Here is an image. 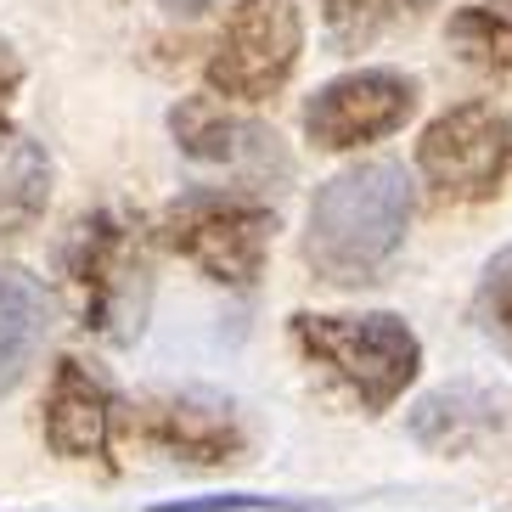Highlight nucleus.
<instances>
[{"instance_id": "obj_11", "label": "nucleus", "mask_w": 512, "mask_h": 512, "mask_svg": "<svg viewBox=\"0 0 512 512\" xmlns=\"http://www.w3.org/2000/svg\"><path fill=\"white\" fill-rule=\"evenodd\" d=\"M51 332V293L23 265H0V400L29 377Z\"/></svg>"}, {"instance_id": "obj_17", "label": "nucleus", "mask_w": 512, "mask_h": 512, "mask_svg": "<svg viewBox=\"0 0 512 512\" xmlns=\"http://www.w3.org/2000/svg\"><path fill=\"white\" fill-rule=\"evenodd\" d=\"M23 85V68H17V57L6 46H0V130H6V102H12V91Z\"/></svg>"}, {"instance_id": "obj_7", "label": "nucleus", "mask_w": 512, "mask_h": 512, "mask_svg": "<svg viewBox=\"0 0 512 512\" xmlns=\"http://www.w3.org/2000/svg\"><path fill=\"white\" fill-rule=\"evenodd\" d=\"M512 169V113L496 102L445 107L417 136V181L439 203H484Z\"/></svg>"}, {"instance_id": "obj_12", "label": "nucleus", "mask_w": 512, "mask_h": 512, "mask_svg": "<svg viewBox=\"0 0 512 512\" xmlns=\"http://www.w3.org/2000/svg\"><path fill=\"white\" fill-rule=\"evenodd\" d=\"M46 186H51L46 152L6 124L0 130V237L23 231L34 214L46 209Z\"/></svg>"}, {"instance_id": "obj_6", "label": "nucleus", "mask_w": 512, "mask_h": 512, "mask_svg": "<svg viewBox=\"0 0 512 512\" xmlns=\"http://www.w3.org/2000/svg\"><path fill=\"white\" fill-rule=\"evenodd\" d=\"M299 57H304V17L293 0H237L209 62H203V79H209V96H220L231 107L237 102L254 107L271 102L293 79Z\"/></svg>"}, {"instance_id": "obj_1", "label": "nucleus", "mask_w": 512, "mask_h": 512, "mask_svg": "<svg viewBox=\"0 0 512 512\" xmlns=\"http://www.w3.org/2000/svg\"><path fill=\"white\" fill-rule=\"evenodd\" d=\"M417 214V181L406 164L372 158V164L338 169L304 220V265L332 287H366L389 271Z\"/></svg>"}, {"instance_id": "obj_9", "label": "nucleus", "mask_w": 512, "mask_h": 512, "mask_svg": "<svg viewBox=\"0 0 512 512\" xmlns=\"http://www.w3.org/2000/svg\"><path fill=\"white\" fill-rule=\"evenodd\" d=\"M119 428V400L85 361L62 355L46 383V445L62 462H107Z\"/></svg>"}, {"instance_id": "obj_10", "label": "nucleus", "mask_w": 512, "mask_h": 512, "mask_svg": "<svg viewBox=\"0 0 512 512\" xmlns=\"http://www.w3.org/2000/svg\"><path fill=\"white\" fill-rule=\"evenodd\" d=\"M141 434L158 451L181 456V462H203V467L237 462L242 451L237 422L220 406H197V400H152V406H141Z\"/></svg>"}, {"instance_id": "obj_2", "label": "nucleus", "mask_w": 512, "mask_h": 512, "mask_svg": "<svg viewBox=\"0 0 512 512\" xmlns=\"http://www.w3.org/2000/svg\"><path fill=\"white\" fill-rule=\"evenodd\" d=\"M62 287L79 310V327L107 344H130L152 299V254L136 220L113 209L85 214L62 242Z\"/></svg>"}, {"instance_id": "obj_4", "label": "nucleus", "mask_w": 512, "mask_h": 512, "mask_svg": "<svg viewBox=\"0 0 512 512\" xmlns=\"http://www.w3.org/2000/svg\"><path fill=\"white\" fill-rule=\"evenodd\" d=\"M164 242L181 259H192L209 282L226 287H254L265 271L276 237V209L265 197H242V192H220V186H192L164 209L158 220Z\"/></svg>"}, {"instance_id": "obj_18", "label": "nucleus", "mask_w": 512, "mask_h": 512, "mask_svg": "<svg viewBox=\"0 0 512 512\" xmlns=\"http://www.w3.org/2000/svg\"><path fill=\"white\" fill-rule=\"evenodd\" d=\"M164 12H175V17H203V12H214V6H226V0H158ZM237 6V0H231Z\"/></svg>"}, {"instance_id": "obj_16", "label": "nucleus", "mask_w": 512, "mask_h": 512, "mask_svg": "<svg viewBox=\"0 0 512 512\" xmlns=\"http://www.w3.org/2000/svg\"><path fill=\"white\" fill-rule=\"evenodd\" d=\"M147 512H321V507H316V501H282V496H248V490H226V496L152 501Z\"/></svg>"}, {"instance_id": "obj_15", "label": "nucleus", "mask_w": 512, "mask_h": 512, "mask_svg": "<svg viewBox=\"0 0 512 512\" xmlns=\"http://www.w3.org/2000/svg\"><path fill=\"white\" fill-rule=\"evenodd\" d=\"M479 321L501 344V355L512 361V242L484 265V276H479Z\"/></svg>"}, {"instance_id": "obj_3", "label": "nucleus", "mask_w": 512, "mask_h": 512, "mask_svg": "<svg viewBox=\"0 0 512 512\" xmlns=\"http://www.w3.org/2000/svg\"><path fill=\"white\" fill-rule=\"evenodd\" d=\"M293 344L310 366L338 383L361 411H389L422 372V338L389 310L372 316H293Z\"/></svg>"}, {"instance_id": "obj_8", "label": "nucleus", "mask_w": 512, "mask_h": 512, "mask_svg": "<svg viewBox=\"0 0 512 512\" xmlns=\"http://www.w3.org/2000/svg\"><path fill=\"white\" fill-rule=\"evenodd\" d=\"M417 113V79L400 68H349L304 102V136L321 152H355L389 141Z\"/></svg>"}, {"instance_id": "obj_5", "label": "nucleus", "mask_w": 512, "mask_h": 512, "mask_svg": "<svg viewBox=\"0 0 512 512\" xmlns=\"http://www.w3.org/2000/svg\"><path fill=\"white\" fill-rule=\"evenodd\" d=\"M169 136L197 169L220 175V192L271 203V192H282L293 181V158H287L282 136L265 119L220 102V96H186L169 113Z\"/></svg>"}, {"instance_id": "obj_14", "label": "nucleus", "mask_w": 512, "mask_h": 512, "mask_svg": "<svg viewBox=\"0 0 512 512\" xmlns=\"http://www.w3.org/2000/svg\"><path fill=\"white\" fill-rule=\"evenodd\" d=\"M321 29L338 51H366L417 12V0H316Z\"/></svg>"}, {"instance_id": "obj_13", "label": "nucleus", "mask_w": 512, "mask_h": 512, "mask_svg": "<svg viewBox=\"0 0 512 512\" xmlns=\"http://www.w3.org/2000/svg\"><path fill=\"white\" fill-rule=\"evenodd\" d=\"M445 46L479 74H512V0L456 6L445 17Z\"/></svg>"}]
</instances>
